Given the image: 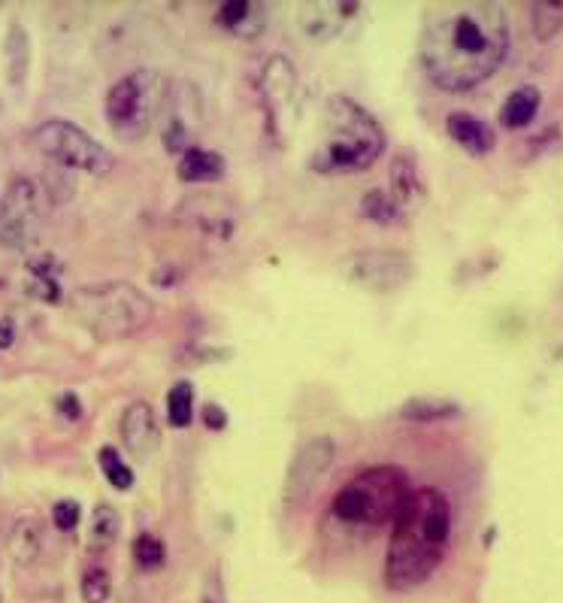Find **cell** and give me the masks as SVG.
Here are the masks:
<instances>
[{"label":"cell","mask_w":563,"mask_h":603,"mask_svg":"<svg viewBox=\"0 0 563 603\" xmlns=\"http://www.w3.org/2000/svg\"><path fill=\"white\" fill-rule=\"evenodd\" d=\"M530 28L539 43L554 40L563 31V0H539L530 7Z\"/></svg>","instance_id":"26"},{"label":"cell","mask_w":563,"mask_h":603,"mask_svg":"<svg viewBox=\"0 0 563 603\" xmlns=\"http://www.w3.org/2000/svg\"><path fill=\"white\" fill-rule=\"evenodd\" d=\"M539 107H542L539 88H536V85H521V88H515V91L506 97V104H503V110H500V122H503V128H509V131H521V128H527V125L536 119Z\"/></svg>","instance_id":"22"},{"label":"cell","mask_w":563,"mask_h":603,"mask_svg":"<svg viewBox=\"0 0 563 603\" xmlns=\"http://www.w3.org/2000/svg\"><path fill=\"white\" fill-rule=\"evenodd\" d=\"M70 310L97 340H128L155 319V304L131 282L82 285L70 294Z\"/></svg>","instance_id":"4"},{"label":"cell","mask_w":563,"mask_h":603,"mask_svg":"<svg viewBox=\"0 0 563 603\" xmlns=\"http://www.w3.org/2000/svg\"><path fill=\"white\" fill-rule=\"evenodd\" d=\"M200 603H228V597H224V585H221V579H218V570L206 573Z\"/></svg>","instance_id":"33"},{"label":"cell","mask_w":563,"mask_h":603,"mask_svg":"<svg viewBox=\"0 0 563 603\" xmlns=\"http://www.w3.org/2000/svg\"><path fill=\"white\" fill-rule=\"evenodd\" d=\"M134 561H137V567L146 570V573L164 567V561H167V546H164V540L155 537V534H140V537L134 540Z\"/></svg>","instance_id":"30"},{"label":"cell","mask_w":563,"mask_h":603,"mask_svg":"<svg viewBox=\"0 0 563 603\" xmlns=\"http://www.w3.org/2000/svg\"><path fill=\"white\" fill-rule=\"evenodd\" d=\"M167 85L170 79H164L158 70H149V67L122 76L106 91V100H103V116L109 131L125 143L146 140L149 131L158 125Z\"/></svg>","instance_id":"6"},{"label":"cell","mask_w":563,"mask_h":603,"mask_svg":"<svg viewBox=\"0 0 563 603\" xmlns=\"http://www.w3.org/2000/svg\"><path fill=\"white\" fill-rule=\"evenodd\" d=\"M385 149L382 125L346 94H330L318 113L309 167L324 176L367 170Z\"/></svg>","instance_id":"3"},{"label":"cell","mask_w":563,"mask_h":603,"mask_svg":"<svg viewBox=\"0 0 563 603\" xmlns=\"http://www.w3.org/2000/svg\"><path fill=\"white\" fill-rule=\"evenodd\" d=\"M409 494L406 470L391 464L367 467L333 497V516L346 525H394Z\"/></svg>","instance_id":"5"},{"label":"cell","mask_w":563,"mask_h":603,"mask_svg":"<svg viewBox=\"0 0 563 603\" xmlns=\"http://www.w3.org/2000/svg\"><path fill=\"white\" fill-rule=\"evenodd\" d=\"M16 343V328L10 319H0V349H10Z\"/></svg>","instance_id":"35"},{"label":"cell","mask_w":563,"mask_h":603,"mask_svg":"<svg viewBox=\"0 0 563 603\" xmlns=\"http://www.w3.org/2000/svg\"><path fill=\"white\" fill-rule=\"evenodd\" d=\"M100 470H103V476H106V482L112 485V488H119V491H128L131 485H134V470L125 464V458L112 449V446H103L100 449Z\"/></svg>","instance_id":"29"},{"label":"cell","mask_w":563,"mask_h":603,"mask_svg":"<svg viewBox=\"0 0 563 603\" xmlns=\"http://www.w3.org/2000/svg\"><path fill=\"white\" fill-rule=\"evenodd\" d=\"M194 416V388L191 382H176L167 394V422L173 428H188Z\"/></svg>","instance_id":"28"},{"label":"cell","mask_w":563,"mask_h":603,"mask_svg":"<svg viewBox=\"0 0 563 603\" xmlns=\"http://www.w3.org/2000/svg\"><path fill=\"white\" fill-rule=\"evenodd\" d=\"M185 222L206 240V243H231L237 237V225L240 216L237 210L228 204L224 197H209V194H197L185 200Z\"/></svg>","instance_id":"13"},{"label":"cell","mask_w":563,"mask_h":603,"mask_svg":"<svg viewBox=\"0 0 563 603\" xmlns=\"http://www.w3.org/2000/svg\"><path fill=\"white\" fill-rule=\"evenodd\" d=\"M452 543V504L439 488H418L409 494L385 552V585L412 591L424 585L445 561Z\"/></svg>","instance_id":"2"},{"label":"cell","mask_w":563,"mask_h":603,"mask_svg":"<svg viewBox=\"0 0 563 603\" xmlns=\"http://www.w3.org/2000/svg\"><path fill=\"white\" fill-rule=\"evenodd\" d=\"M31 70V37L25 31V25L13 22L4 40V73L10 85H25Z\"/></svg>","instance_id":"21"},{"label":"cell","mask_w":563,"mask_h":603,"mask_svg":"<svg viewBox=\"0 0 563 603\" xmlns=\"http://www.w3.org/2000/svg\"><path fill=\"white\" fill-rule=\"evenodd\" d=\"M445 131L464 152L470 155H488L497 146V134L488 122L476 119L473 113H452L445 119Z\"/></svg>","instance_id":"17"},{"label":"cell","mask_w":563,"mask_h":603,"mask_svg":"<svg viewBox=\"0 0 563 603\" xmlns=\"http://www.w3.org/2000/svg\"><path fill=\"white\" fill-rule=\"evenodd\" d=\"M203 119H206V107H203L200 88L188 79H170L164 107L158 116L164 149L173 155H185L188 149H194L203 131Z\"/></svg>","instance_id":"9"},{"label":"cell","mask_w":563,"mask_h":603,"mask_svg":"<svg viewBox=\"0 0 563 603\" xmlns=\"http://www.w3.org/2000/svg\"><path fill=\"white\" fill-rule=\"evenodd\" d=\"M346 276L367 291L388 294L412 279V258L397 249H364L346 261Z\"/></svg>","instance_id":"11"},{"label":"cell","mask_w":563,"mask_h":603,"mask_svg":"<svg viewBox=\"0 0 563 603\" xmlns=\"http://www.w3.org/2000/svg\"><path fill=\"white\" fill-rule=\"evenodd\" d=\"M400 416L409 422H442L461 416V407L445 397H412L400 407Z\"/></svg>","instance_id":"23"},{"label":"cell","mask_w":563,"mask_h":603,"mask_svg":"<svg viewBox=\"0 0 563 603\" xmlns=\"http://www.w3.org/2000/svg\"><path fill=\"white\" fill-rule=\"evenodd\" d=\"M361 213L376 225H400L403 222V207L391 197V191H379V188L364 194Z\"/></svg>","instance_id":"27"},{"label":"cell","mask_w":563,"mask_h":603,"mask_svg":"<svg viewBox=\"0 0 563 603\" xmlns=\"http://www.w3.org/2000/svg\"><path fill=\"white\" fill-rule=\"evenodd\" d=\"M297 67L288 55H270L258 76V100L264 113V128L276 146L291 140L297 125Z\"/></svg>","instance_id":"7"},{"label":"cell","mask_w":563,"mask_h":603,"mask_svg":"<svg viewBox=\"0 0 563 603\" xmlns=\"http://www.w3.org/2000/svg\"><path fill=\"white\" fill-rule=\"evenodd\" d=\"M79 591H82V600H85V603H106V600H109V591H112L109 573H106L103 567L85 570Z\"/></svg>","instance_id":"31"},{"label":"cell","mask_w":563,"mask_h":603,"mask_svg":"<svg viewBox=\"0 0 563 603\" xmlns=\"http://www.w3.org/2000/svg\"><path fill=\"white\" fill-rule=\"evenodd\" d=\"M25 288L46 300V304H55L61 297V282H58V267L52 258H40V261H31L28 273H25Z\"/></svg>","instance_id":"24"},{"label":"cell","mask_w":563,"mask_h":603,"mask_svg":"<svg viewBox=\"0 0 563 603\" xmlns=\"http://www.w3.org/2000/svg\"><path fill=\"white\" fill-rule=\"evenodd\" d=\"M43 188H37L31 179H16L10 191L0 200V243L10 249H22L31 243L40 216H43Z\"/></svg>","instance_id":"10"},{"label":"cell","mask_w":563,"mask_h":603,"mask_svg":"<svg viewBox=\"0 0 563 603\" xmlns=\"http://www.w3.org/2000/svg\"><path fill=\"white\" fill-rule=\"evenodd\" d=\"M40 549H43V522H40L37 516H22V519L13 525L10 537H7V552H10V558H13L19 567H28V564L37 561Z\"/></svg>","instance_id":"20"},{"label":"cell","mask_w":563,"mask_h":603,"mask_svg":"<svg viewBox=\"0 0 563 603\" xmlns=\"http://www.w3.org/2000/svg\"><path fill=\"white\" fill-rule=\"evenodd\" d=\"M119 431H122V443L131 452V458H149L161 443L155 410L146 404V400H134V404L125 407Z\"/></svg>","instance_id":"15"},{"label":"cell","mask_w":563,"mask_h":603,"mask_svg":"<svg viewBox=\"0 0 563 603\" xmlns=\"http://www.w3.org/2000/svg\"><path fill=\"white\" fill-rule=\"evenodd\" d=\"M79 522H82V507L76 504V500H58V504L52 507V525L61 531V534H70V531H76L79 528Z\"/></svg>","instance_id":"32"},{"label":"cell","mask_w":563,"mask_h":603,"mask_svg":"<svg viewBox=\"0 0 563 603\" xmlns=\"http://www.w3.org/2000/svg\"><path fill=\"white\" fill-rule=\"evenodd\" d=\"M215 25L243 40H255L267 31V4H252V0H228L215 13Z\"/></svg>","instance_id":"16"},{"label":"cell","mask_w":563,"mask_h":603,"mask_svg":"<svg viewBox=\"0 0 563 603\" xmlns=\"http://www.w3.org/2000/svg\"><path fill=\"white\" fill-rule=\"evenodd\" d=\"M228 173V161H224L218 152L212 149H188L185 155H179V167H176V176L188 185H209V182H218Z\"/></svg>","instance_id":"18"},{"label":"cell","mask_w":563,"mask_h":603,"mask_svg":"<svg viewBox=\"0 0 563 603\" xmlns=\"http://www.w3.org/2000/svg\"><path fill=\"white\" fill-rule=\"evenodd\" d=\"M512 31L506 10L488 0H452L424 16L418 58L442 91H470L488 82L506 61Z\"/></svg>","instance_id":"1"},{"label":"cell","mask_w":563,"mask_h":603,"mask_svg":"<svg viewBox=\"0 0 563 603\" xmlns=\"http://www.w3.org/2000/svg\"><path fill=\"white\" fill-rule=\"evenodd\" d=\"M203 419H206V428H212V431H221L224 428V422H228V419H224V410L221 407H206V413H203Z\"/></svg>","instance_id":"34"},{"label":"cell","mask_w":563,"mask_h":603,"mask_svg":"<svg viewBox=\"0 0 563 603\" xmlns=\"http://www.w3.org/2000/svg\"><path fill=\"white\" fill-rule=\"evenodd\" d=\"M119 531H122V516L100 504L94 513H91V528H88V549L91 552H106L112 543L119 540Z\"/></svg>","instance_id":"25"},{"label":"cell","mask_w":563,"mask_h":603,"mask_svg":"<svg viewBox=\"0 0 563 603\" xmlns=\"http://www.w3.org/2000/svg\"><path fill=\"white\" fill-rule=\"evenodd\" d=\"M297 28L312 43H327L340 37L343 28L361 13L358 4H340V0H327V4H297Z\"/></svg>","instance_id":"14"},{"label":"cell","mask_w":563,"mask_h":603,"mask_svg":"<svg viewBox=\"0 0 563 603\" xmlns=\"http://www.w3.org/2000/svg\"><path fill=\"white\" fill-rule=\"evenodd\" d=\"M391 197L403 207V213H406L409 204H415V200L424 197L421 170H418L412 152H400V155L391 161Z\"/></svg>","instance_id":"19"},{"label":"cell","mask_w":563,"mask_h":603,"mask_svg":"<svg viewBox=\"0 0 563 603\" xmlns=\"http://www.w3.org/2000/svg\"><path fill=\"white\" fill-rule=\"evenodd\" d=\"M333 461H336V443L330 437H312V440L300 443L288 464L282 497L288 504H297V500L309 497L315 491V485L321 482V476L333 467Z\"/></svg>","instance_id":"12"},{"label":"cell","mask_w":563,"mask_h":603,"mask_svg":"<svg viewBox=\"0 0 563 603\" xmlns=\"http://www.w3.org/2000/svg\"><path fill=\"white\" fill-rule=\"evenodd\" d=\"M34 143L43 155H49L58 167H67V170L103 176L112 170V164H116L103 143H97L88 131H82L79 125L64 122V119L43 122L34 131Z\"/></svg>","instance_id":"8"}]
</instances>
